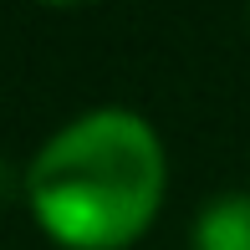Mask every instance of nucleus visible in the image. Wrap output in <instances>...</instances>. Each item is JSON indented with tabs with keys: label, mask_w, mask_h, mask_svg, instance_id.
Masks as SVG:
<instances>
[{
	"label": "nucleus",
	"mask_w": 250,
	"mask_h": 250,
	"mask_svg": "<svg viewBox=\"0 0 250 250\" xmlns=\"http://www.w3.org/2000/svg\"><path fill=\"white\" fill-rule=\"evenodd\" d=\"M189 240H194V250H250V189L214 194L194 214Z\"/></svg>",
	"instance_id": "2"
},
{
	"label": "nucleus",
	"mask_w": 250,
	"mask_h": 250,
	"mask_svg": "<svg viewBox=\"0 0 250 250\" xmlns=\"http://www.w3.org/2000/svg\"><path fill=\"white\" fill-rule=\"evenodd\" d=\"M26 199L66 250H123L164 199V143L133 107H92L26 164Z\"/></svg>",
	"instance_id": "1"
}]
</instances>
